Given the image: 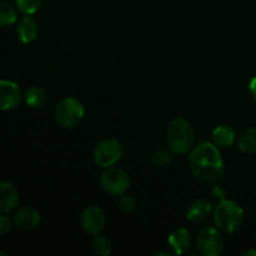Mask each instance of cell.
<instances>
[{
    "label": "cell",
    "mask_w": 256,
    "mask_h": 256,
    "mask_svg": "<svg viewBox=\"0 0 256 256\" xmlns=\"http://www.w3.org/2000/svg\"><path fill=\"white\" fill-rule=\"evenodd\" d=\"M224 238L215 228H204L196 238L198 252L204 256H219L224 252Z\"/></svg>",
    "instance_id": "obj_6"
},
{
    "label": "cell",
    "mask_w": 256,
    "mask_h": 256,
    "mask_svg": "<svg viewBox=\"0 0 256 256\" xmlns=\"http://www.w3.org/2000/svg\"><path fill=\"white\" fill-rule=\"evenodd\" d=\"M236 140V132L230 125H220L212 132V142L218 148H230Z\"/></svg>",
    "instance_id": "obj_15"
},
{
    "label": "cell",
    "mask_w": 256,
    "mask_h": 256,
    "mask_svg": "<svg viewBox=\"0 0 256 256\" xmlns=\"http://www.w3.org/2000/svg\"><path fill=\"white\" fill-rule=\"evenodd\" d=\"M166 142L169 149L175 154H186L192 152L195 144V130L192 122L185 118H175L166 130Z\"/></svg>",
    "instance_id": "obj_2"
},
{
    "label": "cell",
    "mask_w": 256,
    "mask_h": 256,
    "mask_svg": "<svg viewBox=\"0 0 256 256\" xmlns=\"http://www.w3.org/2000/svg\"><path fill=\"white\" fill-rule=\"evenodd\" d=\"M42 0H15V6L25 15H32L40 9Z\"/></svg>",
    "instance_id": "obj_21"
},
{
    "label": "cell",
    "mask_w": 256,
    "mask_h": 256,
    "mask_svg": "<svg viewBox=\"0 0 256 256\" xmlns=\"http://www.w3.org/2000/svg\"><path fill=\"white\" fill-rule=\"evenodd\" d=\"M249 90H250V94H252V96L256 100V76H254L252 80H250Z\"/></svg>",
    "instance_id": "obj_24"
},
{
    "label": "cell",
    "mask_w": 256,
    "mask_h": 256,
    "mask_svg": "<svg viewBox=\"0 0 256 256\" xmlns=\"http://www.w3.org/2000/svg\"><path fill=\"white\" fill-rule=\"evenodd\" d=\"M19 204V192L9 182H0V212H12Z\"/></svg>",
    "instance_id": "obj_10"
},
{
    "label": "cell",
    "mask_w": 256,
    "mask_h": 256,
    "mask_svg": "<svg viewBox=\"0 0 256 256\" xmlns=\"http://www.w3.org/2000/svg\"><path fill=\"white\" fill-rule=\"evenodd\" d=\"M212 214V204L205 199H198L190 204L186 212V219L192 224H202Z\"/></svg>",
    "instance_id": "obj_12"
},
{
    "label": "cell",
    "mask_w": 256,
    "mask_h": 256,
    "mask_svg": "<svg viewBox=\"0 0 256 256\" xmlns=\"http://www.w3.org/2000/svg\"><path fill=\"white\" fill-rule=\"evenodd\" d=\"M22 92L16 82L0 80V110H12L22 100Z\"/></svg>",
    "instance_id": "obj_9"
},
{
    "label": "cell",
    "mask_w": 256,
    "mask_h": 256,
    "mask_svg": "<svg viewBox=\"0 0 256 256\" xmlns=\"http://www.w3.org/2000/svg\"><path fill=\"white\" fill-rule=\"evenodd\" d=\"M16 10L12 4L0 2V26H9L16 22Z\"/></svg>",
    "instance_id": "obj_18"
},
{
    "label": "cell",
    "mask_w": 256,
    "mask_h": 256,
    "mask_svg": "<svg viewBox=\"0 0 256 256\" xmlns=\"http://www.w3.org/2000/svg\"><path fill=\"white\" fill-rule=\"evenodd\" d=\"M100 184L108 194L120 196L129 190L130 178L119 168H108L100 178Z\"/></svg>",
    "instance_id": "obj_7"
},
{
    "label": "cell",
    "mask_w": 256,
    "mask_h": 256,
    "mask_svg": "<svg viewBox=\"0 0 256 256\" xmlns=\"http://www.w3.org/2000/svg\"><path fill=\"white\" fill-rule=\"evenodd\" d=\"M168 242H169V246L172 248L175 254L182 255L192 246V235H190L189 230L179 228L169 235Z\"/></svg>",
    "instance_id": "obj_13"
},
{
    "label": "cell",
    "mask_w": 256,
    "mask_h": 256,
    "mask_svg": "<svg viewBox=\"0 0 256 256\" xmlns=\"http://www.w3.org/2000/svg\"><path fill=\"white\" fill-rule=\"evenodd\" d=\"M16 32L20 42L24 44H29L36 39L38 34H39V26H38V22L28 15L20 20Z\"/></svg>",
    "instance_id": "obj_14"
},
{
    "label": "cell",
    "mask_w": 256,
    "mask_h": 256,
    "mask_svg": "<svg viewBox=\"0 0 256 256\" xmlns=\"http://www.w3.org/2000/svg\"><path fill=\"white\" fill-rule=\"evenodd\" d=\"M189 168L198 179L206 182H218L225 172L219 148L210 142H200L192 148L189 155Z\"/></svg>",
    "instance_id": "obj_1"
},
{
    "label": "cell",
    "mask_w": 256,
    "mask_h": 256,
    "mask_svg": "<svg viewBox=\"0 0 256 256\" xmlns=\"http://www.w3.org/2000/svg\"><path fill=\"white\" fill-rule=\"evenodd\" d=\"M105 222H106V219H105L104 212L96 205L88 206L80 216L82 229L86 234L94 235V236L104 229Z\"/></svg>",
    "instance_id": "obj_8"
},
{
    "label": "cell",
    "mask_w": 256,
    "mask_h": 256,
    "mask_svg": "<svg viewBox=\"0 0 256 256\" xmlns=\"http://www.w3.org/2000/svg\"><path fill=\"white\" fill-rule=\"evenodd\" d=\"M40 222V212L32 206H22L14 215V224L19 229H34Z\"/></svg>",
    "instance_id": "obj_11"
},
{
    "label": "cell",
    "mask_w": 256,
    "mask_h": 256,
    "mask_svg": "<svg viewBox=\"0 0 256 256\" xmlns=\"http://www.w3.org/2000/svg\"><path fill=\"white\" fill-rule=\"evenodd\" d=\"M172 150L166 148H156L150 155V160L155 166H166L172 160Z\"/></svg>",
    "instance_id": "obj_20"
},
{
    "label": "cell",
    "mask_w": 256,
    "mask_h": 256,
    "mask_svg": "<svg viewBox=\"0 0 256 256\" xmlns=\"http://www.w3.org/2000/svg\"><path fill=\"white\" fill-rule=\"evenodd\" d=\"M0 256H5V252H0Z\"/></svg>",
    "instance_id": "obj_26"
},
{
    "label": "cell",
    "mask_w": 256,
    "mask_h": 256,
    "mask_svg": "<svg viewBox=\"0 0 256 256\" xmlns=\"http://www.w3.org/2000/svg\"><path fill=\"white\" fill-rule=\"evenodd\" d=\"M118 206H119V209L122 210L124 214H132L135 210V208H136V202H135L134 198L130 196V195L122 194L120 195L119 202H118Z\"/></svg>",
    "instance_id": "obj_22"
},
{
    "label": "cell",
    "mask_w": 256,
    "mask_h": 256,
    "mask_svg": "<svg viewBox=\"0 0 256 256\" xmlns=\"http://www.w3.org/2000/svg\"><path fill=\"white\" fill-rule=\"evenodd\" d=\"M24 99L29 106L38 109V108L44 106L45 102H46V92L42 88L32 86L26 89L24 94Z\"/></svg>",
    "instance_id": "obj_17"
},
{
    "label": "cell",
    "mask_w": 256,
    "mask_h": 256,
    "mask_svg": "<svg viewBox=\"0 0 256 256\" xmlns=\"http://www.w3.org/2000/svg\"><path fill=\"white\" fill-rule=\"evenodd\" d=\"M245 256H256V250H249L244 254Z\"/></svg>",
    "instance_id": "obj_25"
},
{
    "label": "cell",
    "mask_w": 256,
    "mask_h": 256,
    "mask_svg": "<svg viewBox=\"0 0 256 256\" xmlns=\"http://www.w3.org/2000/svg\"><path fill=\"white\" fill-rule=\"evenodd\" d=\"M238 148L245 154H256V128H248L238 139Z\"/></svg>",
    "instance_id": "obj_16"
},
{
    "label": "cell",
    "mask_w": 256,
    "mask_h": 256,
    "mask_svg": "<svg viewBox=\"0 0 256 256\" xmlns=\"http://www.w3.org/2000/svg\"><path fill=\"white\" fill-rule=\"evenodd\" d=\"M85 109L82 102L75 98H65L55 108L54 116L58 124L65 129L78 126L84 119Z\"/></svg>",
    "instance_id": "obj_4"
},
{
    "label": "cell",
    "mask_w": 256,
    "mask_h": 256,
    "mask_svg": "<svg viewBox=\"0 0 256 256\" xmlns=\"http://www.w3.org/2000/svg\"><path fill=\"white\" fill-rule=\"evenodd\" d=\"M12 222L9 216H6V214L2 212L0 214V235H5L12 230Z\"/></svg>",
    "instance_id": "obj_23"
},
{
    "label": "cell",
    "mask_w": 256,
    "mask_h": 256,
    "mask_svg": "<svg viewBox=\"0 0 256 256\" xmlns=\"http://www.w3.org/2000/svg\"><path fill=\"white\" fill-rule=\"evenodd\" d=\"M214 222L220 232L232 234L242 226L244 210L238 202L222 199L214 209Z\"/></svg>",
    "instance_id": "obj_3"
},
{
    "label": "cell",
    "mask_w": 256,
    "mask_h": 256,
    "mask_svg": "<svg viewBox=\"0 0 256 256\" xmlns=\"http://www.w3.org/2000/svg\"><path fill=\"white\" fill-rule=\"evenodd\" d=\"M122 152H124L122 145L118 140L105 139L95 146L92 155H94V162L98 166L108 169V168L114 166L122 159Z\"/></svg>",
    "instance_id": "obj_5"
},
{
    "label": "cell",
    "mask_w": 256,
    "mask_h": 256,
    "mask_svg": "<svg viewBox=\"0 0 256 256\" xmlns=\"http://www.w3.org/2000/svg\"><path fill=\"white\" fill-rule=\"evenodd\" d=\"M92 248L94 252L99 256H108L112 254V244L109 238L102 236V235H95L94 240L92 242Z\"/></svg>",
    "instance_id": "obj_19"
}]
</instances>
